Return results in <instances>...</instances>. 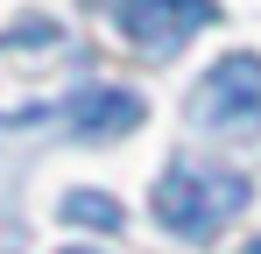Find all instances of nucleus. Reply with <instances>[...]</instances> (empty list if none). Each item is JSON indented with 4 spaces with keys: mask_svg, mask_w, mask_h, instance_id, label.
Wrapping results in <instances>:
<instances>
[{
    "mask_svg": "<svg viewBox=\"0 0 261 254\" xmlns=\"http://www.w3.org/2000/svg\"><path fill=\"white\" fill-rule=\"evenodd\" d=\"M64 254H92V247H64Z\"/></svg>",
    "mask_w": 261,
    "mask_h": 254,
    "instance_id": "nucleus-7",
    "label": "nucleus"
},
{
    "mask_svg": "<svg viewBox=\"0 0 261 254\" xmlns=\"http://www.w3.org/2000/svg\"><path fill=\"white\" fill-rule=\"evenodd\" d=\"M113 21L141 57H176L198 29L219 21V0H113Z\"/></svg>",
    "mask_w": 261,
    "mask_h": 254,
    "instance_id": "nucleus-4",
    "label": "nucleus"
},
{
    "mask_svg": "<svg viewBox=\"0 0 261 254\" xmlns=\"http://www.w3.org/2000/svg\"><path fill=\"white\" fill-rule=\"evenodd\" d=\"M78 78V42L71 29H57L49 14L36 21H14L7 36H0V120L21 127V120H43L49 106L71 92ZM71 106V99H64Z\"/></svg>",
    "mask_w": 261,
    "mask_h": 254,
    "instance_id": "nucleus-1",
    "label": "nucleus"
},
{
    "mask_svg": "<svg viewBox=\"0 0 261 254\" xmlns=\"http://www.w3.org/2000/svg\"><path fill=\"white\" fill-rule=\"evenodd\" d=\"M64 219H71V226H99V233H113V226H120V205H113L106 191H71V198H64Z\"/></svg>",
    "mask_w": 261,
    "mask_h": 254,
    "instance_id": "nucleus-6",
    "label": "nucleus"
},
{
    "mask_svg": "<svg viewBox=\"0 0 261 254\" xmlns=\"http://www.w3.org/2000/svg\"><path fill=\"white\" fill-rule=\"evenodd\" d=\"M191 120L212 127V134H254V127H261V57H254V49L219 57L212 71L198 78Z\"/></svg>",
    "mask_w": 261,
    "mask_h": 254,
    "instance_id": "nucleus-3",
    "label": "nucleus"
},
{
    "mask_svg": "<svg viewBox=\"0 0 261 254\" xmlns=\"http://www.w3.org/2000/svg\"><path fill=\"white\" fill-rule=\"evenodd\" d=\"M64 113H71V127H78V134L113 141V134H127V127L141 120V99H134V92H120V85H92V92H78Z\"/></svg>",
    "mask_w": 261,
    "mask_h": 254,
    "instance_id": "nucleus-5",
    "label": "nucleus"
},
{
    "mask_svg": "<svg viewBox=\"0 0 261 254\" xmlns=\"http://www.w3.org/2000/svg\"><path fill=\"white\" fill-rule=\"evenodd\" d=\"M254 198V184L240 176V169H184L170 163L163 169V184H155V219L184 233V240H212L226 219H240Z\"/></svg>",
    "mask_w": 261,
    "mask_h": 254,
    "instance_id": "nucleus-2",
    "label": "nucleus"
}]
</instances>
